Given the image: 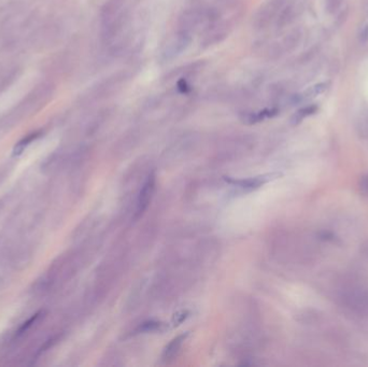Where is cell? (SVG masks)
<instances>
[{
    "mask_svg": "<svg viewBox=\"0 0 368 367\" xmlns=\"http://www.w3.org/2000/svg\"><path fill=\"white\" fill-rule=\"evenodd\" d=\"M155 184H157V178H155L154 173H151V175L147 178L146 182L143 183L139 193L138 200H137L136 217L141 216L149 207L155 191Z\"/></svg>",
    "mask_w": 368,
    "mask_h": 367,
    "instance_id": "obj_1",
    "label": "cell"
},
{
    "mask_svg": "<svg viewBox=\"0 0 368 367\" xmlns=\"http://www.w3.org/2000/svg\"><path fill=\"white\" fill-rule=\"evenodd\" d=\"M281 175L280 173H268V175L255 177V178H249L245 180H234V179H225L228 183H232L234 185L239 186V188L243 189H259L260 186L266 184L267 182L271 181L273 179H277Z\"/></svg>",
    "mask_w": 368,
    "mask_h": 367,
    "instance_id": "obj_2",
    "label": "cell"
},
{
    "mask_svg": "<svg viewBox=\"0 0 368 367\" xmlns=\"http://www.w3.org/2000/svg\"><path fill=\"white\" fill-rule=\"evenodd\" d=\"M41 135H42V132H41V130H38V132L32 133V134L27 135L26 137H24L23 139H21L14 146L13 153H12V155H13V157H18V155H21L25 151V149H26L30 144H32V142H34L35 140L38 139Z\"/></svg>",
    "mask_w": 368,
    "mask_h": 367,
    "instance_id": "obj_3",
    "label": "cell"
},
{
    "mask_svg": "<svg viewBox=\"0 0 368 367\" xmlns=\"http://www.w3.org/2000/svg\"><path fill=\"white\" fill-rule=\"evenodd\" d=\"M186 335H188V334L180 335V336H178L177 338H174V339H172L170 341V344L168 345L166 347V349L164 350V354H163L164 360L167 361V360H169V359H171V358L174 357V354H176L178 352V350L180 349L181 345H182V341H184V339L186 337Z\"/></svg>",
    "mask_w": 368,
    "mask_h": 367,
    "instance_id": "obj_4",
    "label": "cell"
},
{
    "mask_svg": "<svg viewBox=\"0 0 368 367\" xmlns=\"http://www.w3.org/2000/svg\"><path fill=\"white\" fill-rule=\"evenodd\" d=\"M316 111H317V107L315 105H307V107H304L302 109H299L296 112V113L291 117V123L293 124V125H297V124L301 123L305 119V117L315 114Z\"/></svg>",
    "mask_w": 368,
    "mask_h": 367,
    "instance_id": "obj_5",
    "label": "cell"
},
{
    "mask_svg": "<svg viewBox=\"0 0 368 367\" xmlns=\"http://www.w3.org/2000/svg\"><path fill=\"white\" fill-rule=\"evenodd\" d=\"M327 89H328V83H325V82L317 83V84H315L314 86H311V88H309L307 91H305L303 96L305 98L315 97L317 95L323 94V93L325 92Z\"/></svg>",
    "mask_w": 368,
    "mask_h": 367,
    "instance_id": "obj_6",
    "label": "cell"
},
{
    "mask_svg": "<svg viewBox=\"0 0 368 367\" xmlns=\"http://www.w3.org/2000/svg\"><path fill=\"white\" fill-rule=\"evenodd\" d=\"M43 313L42 312H39L38 314H36V315H34L33 316H32V318H30L27 322H25L24 323V324L20 327V329H18V332H17V335H22V334H24L25 332H26L27 331V329L28 328H30V327H32V325L34 324V323L37 321V320H38L39 318H40V316H41V315H42Z\"/></svg>",
    "mask_w": 368,
    "mask_h": 367,
    "instance_id": "obj_7",
    "label": "cell"
},
{
    "mask_svg": "<svg viewBox=\"0 0 368 367\" xmlns=\"http://www.w3.org/2000/svg\"><path fill=\"white\" fill-rule=\"evenodd\" d=\"M178 90L180 93H182V94H186V93L190 92V85L189 83L186 82V80L184 79H181L179 82H178Z\"/></svg>",
    "mask_w": 368,
    "mask_h": 367,
    "instance_id": "obj_8",
    "label": "cell"
},
{
    "mask_svg": "<svg viewBox=\"0 0 368 367\" xmlns=\"http://www.w3.org/2000/svg\"><path fill=\"white\" fill-rule=\"evenodd\" d=\"M361 39L363 41H367L368 40V25H366V26L362 29L361 32Z\"/></svg>",
    "mask_w": 368,
    "mask_h": 367,
    "instance_id": "obj_9",
    "label": "cell"
}]
</instances>
